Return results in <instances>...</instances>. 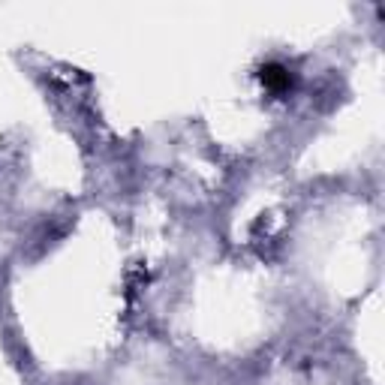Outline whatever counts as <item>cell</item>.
<instances>
[{
  "label": "cell",
  "mask_w": 385,
  "mask_h": 385,
  "mask_svg": "<svg viewBox=\"0 0 385 385\" xmlns=\"http://www.w3.org/2000/svg\"><path fill=\"white\" fill-rule=\"evenodd\" d=\"M259 82L265 84L271 94H283V91H289L292 75L286 67H280V63H265V67L259 70Z\"/></svg>",
  "instance_id": "cell-1"
}]
</instances>
